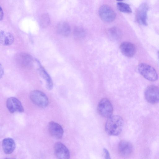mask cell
I'll return each instance as SVG.
<instances>
[{
    "label": "cell",
    "instance_id": "6da1fadb",
    "mask_svg": "<svg viewBox=\"0 0 159 159\" xmlns=\"http://www.w3.org/2000/svg\"><path fill=\"white\" fill-rule=\"evenodd\" d=\"M123 125V120L120 116L112 115L107 120L105 125L106 133L109 135L117 136L121 132Z\"/></svg>",
    "mask_w": 159,
    "mask_h": 159
},
{
    "label": "cell",
    "instance_id": "7a4b0ae2",
    "mask_svg": "<svg viewBox=\"0 0 159 159\" xmlns=\"http://www.w3.org/2000/svg\"><path fill=\"white\" fill-rule=\"evenodd\" d=\"M138 72L144 78L151 81H155L158 79L157 73L152 66L145 63H141L137 66Z\"/></svg>",
    "mask_w": 159,
    "mask_h": 159
},
{
    "label": "cell",
    "instance_id": "3957f363",
    "mask_svg": "<svg viewBox=\"0 0 159 159\" xmlns=\"http://www.w3.org/2000/svg\"><path fill=\"white\" fill-rule=\"evenodd\" d=\"M97 110L101 116L107 118L112 115L113 112L112 105L109 99L106 98H103L100 100Z\"/></svg>",
    "mask_w": 159,
    "mask_h": 159
},
{
    "label": "cell",
    "instance_id": "277c9868",
    "mask_svg": "<svg viewBox=\"0 0 159 159\" xmlns=\"http://www.w3.org/2000/svg\"><path fill=\"white\" fill-rule=\"evenodd\" d=\"M30 98L34 104L40 107H45L48 104L47 97L41 91L34 90L32 91L30 93Z\"/></svg>",
    "mask_w": 159,
    "mask_h": 159
},
{
    "label": "cell",
    "instance_id": "5b68a950",
    "mask_svg": "<svg viewBox=\"0 0 159 159\" xmlns=\"http://www.w3.org/2000/svg\"><path fill=\"white\" fill-rule=\"evenodd\" d=\"M144 97L146 100L151 104L159 102V88L155 85H151L146 89Z\"/></svg>",
    "mask_w": 159,
    "mask_h": 159
},
{
    "label": "cell",
    "instance_id": "8992f818",
    "mask_svg": "<svg viewBox=\"0 0 159 159\" xmlns=\"http://www.w3.org/2000/svg\"><path fill=\"white\" fill-rule=\"evenodd\" d=\"M99 14L100 18L105 22H111L116 17L115 12L111 8L107 5H102L100 7Z\"/></svg>",
    "mask_w": 159,
    "mask_h": 159
},
{
    "label": "cell",
    "instance_id": "52a82bcc",
    "mask_svg": "<svg viewBox=\"0 0 159 159\" xmlns=\"http://www.w3.org/2000/svg\"><path fill=\"white\" fill-rule=\"evenodd\" d=\"M7 108L11 113L18 112H22L24 109L20 101L16 98L11 97L8 98L7 100Z\"/></svg>",
    "mask_w": 159,
    "mask_h": 159
},
{
    "label": "cell",
    "instance_id": "ba28073f",
    "mask_svg": "<svg viewBox=\"0 0 159 159\" xmlns=\"http://www.w3.org/2000/svg\"><path fill=\"white\" fill-rule=\"evenodd\" d=\"M55 155L59 159H67L70 157L69 151L67 148L60 142L56 143L54 146Z\"/></svg>",
    "mask_w": 159,
    "mask_h": 159
},
{
    "label": "cell",
    "instance_id": "9c48e42d",
    "mask_svg": "<svg viewBox=\"0 0 159 159\" xmlns=\"http://www.w3.org/2000/svg\"><path fill=\"white\" fill-rule=\"evenodd\" d=\"M48 129L51 135L57 139H61L64 131L61 126L54 121L50 122L48 125Z\"/></svg>",
    "mask_w": 159,
    "mask_h": 159
},
{
    "label": "cell",
    "instance_id": "30bf717a",
    "mask_svg": "<svg viewBox=\"0 0 159 159\" xmlns=\"http://www.w3.org/2000/svg\"><path fill=\"white\" fill-rule=\"evenodd\" d=\"M120 49L122 54L128 57L134 56L136 52L134 45L129 42H124L121 43L120 46Z\"/></svg>",
    "mask_w": 159,
    "mask_h": 159
},
{
    "label": "cell",
    "instance_id": "8fae6325",
    "mask_svg": "<svg viewBox=\"0 0 159 159\" xmlns=\"http://www.w3.org/2000/svg\"><path fill=\"white\" fill-rule=\"evenodd\" d=\"M16 61L20 66L24 67H30L33 64V59L29 54L21 53L18 54L16 57Z\"/></svg>",
    "mask_w": 159,
    "mask_h": 159
},
{
    "label": "cell",
    "instance_id": "7c38bea8",
    "mask_svg": "<svg viewBox=\"0 0 159 159\" xmlns=\"http://www.w3.org/2000/svg\"><path fill=\"white\" fill-rule=\"evenodd\" d=\"M118 150L121 156L127 157L132 153L133 150V147L130 142L122 140L119 143Z\"/></svg>",
    "mask_w": 159,
    "mask_h": 159
},
{
    "label": "cell",
    "instance_id": "4fadbf2b",
    "mask_svg": "<svg viewBox=\"0 0 159 159\" xmlns=\"http://www.w3.org/2000/svg\"><path fill=\"white\" fill-rule=\"evenodd\" d=\"M148 10V5L145 3H143L139 6L137 11L138 20L140 23L145 25H148L147 18Z\"/></svg>",
    "mask_w": 159,
    "mask_h": 159
},
{
    "label": "cell",
    "instance_id": "5bb4252c",
    "mask_svg": "<svg viewBox=\"0 0 159 159\" xmlns=\"http://www.w3.org/2000/svg\"><path fill=\"white\" fill-rule=\"evenodd\" d=\"M36 61L39 65L38 71L41 77L46 81V86L47 89L48 90H51L53 87V83L50 76L42 66L39 61L36 60Z\"/></svg>",
    "mask_w": 159,
    "mask_h": 159
},
{
    "label": "cell",
    "instance_id": "9a60e30c",
    "mask_svg": "<svg viewBox=\"0 0 159 159\" xmlns=\"http://www.w3.org/2000/svg\"><path fill=\"white\" fill-rule=\"evenodd\" d=\"M2 147L5 153L10 154L12 153L15 149V143L13 139L6 138L2 141Z\"/></svg>",
    "mask_w": 159,
    "mask_h": 159
},
{
    "label": "cell",
    "instance_id": "2e32d148",
    "mask_svg": "<svg viewBox=\"0 0 159 159\" xmlns=\"http://www.w3.org/2000/svg\"><path fill=\"white\" fill-rule=\"evenodd\" d=\"M14 41V38L11 33L4 31L0 33V43L4 46H9Z\"/></svg>",
    "mask_w": 159,
    "mask_h": 159
},
{
    "label": "cell",
    "instance_id": "e0dca14e",
    "mask_svg": "<svg viewBox=\"0 0 159 159\" xmlns=\"http://www.w3.org/2000/svg\"><path fill=\"white\" fill-rule=\"evenodd\" d=\"M108 38L111 41H117L121 38L122 33L120 30L116 27H113L109 29L107 31Z\"/></svg>",
    "mask_w": 159,
    "mask_h": 159
},
{
    "label": "cell",
    "instance_id": "ac0fdd59",
    "mask_svg": "<svg viewBox=\"0 0 159 159\" xmlns=\"http://www.w3.org/2000/svg\"><path fill=\"white\" fill-rule=\"evenodd\" d=\"M56 30L58 34L64 36H68L71 31L70 26L66 22L59 23L57 26Z\"/></svg>",
    "mask_w": 159,
    "mask_h": 159
},
{
    "label": "cell",
    "instance_id": "d6986e66",
    "mask_svg": "<svg viewBox=\"0 0 159 159\" xmlns=\"http://www.w3.org/2000/svg\"><path fill=\"white\" fill-rule=\"evenodd\" d=\"M118 10L121 12L127 13H130L132 12V9L129 6L123 2H118L117 4Z\"/></svg>",
    "mask_w": 159,
    "mask_h": 159
},
{
    "label": "cell",
    "instance_id": "ffe728a7",
    "mask_svg": "<svg viewBox=\"0 0 159 159\" xmlns=\"http://www.w3.org/2000/svg\"><path fill=\"white\" fill-rule=\"evenodd\" d=\"M40 24L43 28L47 27L50 22V19L48 15L47 14H43L40 18Z\"/></svg>",
    "mask_w": 159,
    "mask_h": 159
},
{
    "label": "cell",
    "instance_id": "44dd1931",
    "mask_svg": "<svg viewBox=\"0 0 159 159\" xmlns=\"http://www.w3.org/2000/svg\"><path fill=\"white\" fill-rule=\"evenodd\" d=\"M74 35L76 39H81L83 38L85 36V32L82 28L76 27L74 30Z\"/></svg>",
    "mask_w": 159,
    "mask_h": 159
},
{
    "label": "cell",
    "instance_id": "7402d4cb",
    "mask_svg": "<svg viewBox=\"0 0 159 159\" xmlns=\"http://www.w3.org/2000/svg\"><path fill=\"white\" fill-rule=\"evenodd\" d=\"M103 151L106 159H110V154L106 148L103 149Z\"/></svg>",
    "mask_w": 159,
    "mask_h": 159
},
{
    "label": "cell",
    "instance_id": "603a6c76",
    "mask_svg": "<svg viewBox=\"0 0 159 159\" xmlns=\"http://www.w3.org/2000/svg\"><path fill=\"white\" fill-rule=\"evenodd\" d=\"M0 76L1 78L3 76L4 74V70L3 67H2L1 64L0 65Z\"/></svg>",
    "mask_w": 159,
    "mask_h": 159
},
{
    "label": "cell",
    "instance_id": "cb8c5ba5",
    "mask_svg": "<svg viewBox=\"0 0 159 159\" xmlns=\"http://www.w3.org/2000/svg\"><path fill=\"white\" fill-rule=\"evenodd\" d=\"M3 11L1 8V10H0V20H2L3 17Z\"/></svg>",
    "mask_w": 159,
    "mask_h": 159
},
{
    "label": "cell",
    "instance_id": "d4e9b609",
    "mask_svg": "<svg viewBox=\"0 0 159 159\" xmlns=\"http://www.w3.org/2000/svg\"><path fill=\"white\" fill-rule=\"evenodd\" d=\"M117 1H122L123 0H116Z\"/></svg>",
    "mask_w": 159,
    "mask_h": 159
},
{
    "label": "cell",
    "instance_id": "484cf974",
    "mask_svg": "<svg viewBox=\"0 0 159 159\" xmlns=\"http://www.w3.org/2000/svg\"><path fill=\"white\" fill-rule=\"evenodd\" d=\"M158 56H159V51H158Z\"/></svg>",
    "mask_w": 159,
    "mask_h": 159
}]
</instances>
